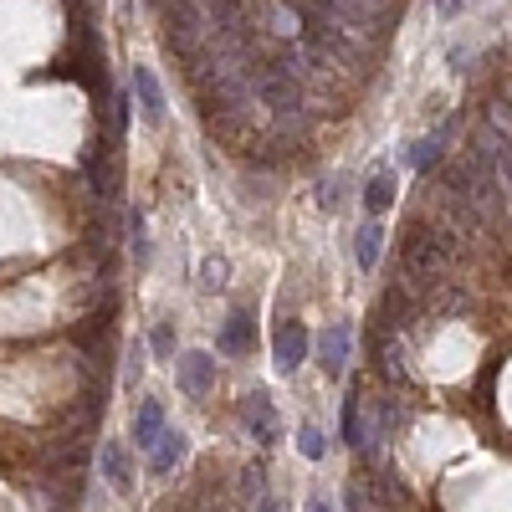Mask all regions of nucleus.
<instances>
[{
  "mask_svg": "<svg viewBox=\"0 0 512 512\" xmlns=\"http://www.w3.org/2000/svg\"><path fill=\"white\" fill-rule=\"evenodd\" d=\"M313 359H318V369H323L328 379H344L349 364H354V323H349V318L328 323V328L313 338Z\"/></svg>",
  "mask_w": 512,
  "mask_h": 512,
  "instance_id": "1",
  "label": "nucleus"
},
{
  "mask_svg": "<svg viewBox=\"0 0 512 512\" xmlns=\"http://www.w3.org/2000/svg\"><path fill=\"white\" fill-rule=\"evenodd\" d=\"M308 359H313V333L297 323V318H287V323L277 328V338H272V364H277V374L292 379Z\"/></svg>",
  "mask_w": 512,
  "mask_h": 512,
  "instance_id": "2",
  "label": "nucleus"
},
{
  "mask_svg": "<svg viewBox=\"0 0 512 512\" xmlns=\"http://www.w3.org/2000/svg\"><path fill=\"white\" fill-rule=\"evenodd\" d=\"M241 420H246V431L256 446H277L282 441V420H277V400L267 390H251L241 400Z\"/></svg>",
  "mask_w": 512,
  "mask_h": 512,
  "instance_id": "3",
  "label": "nucleus"
},
{
  "mask_svg": "<svg viewBox=\"0 0 512 512\" xmlns=\"http://www.w3.org/2000/svg\"><path fill=\"white\" fill-rule=\"evenodd\" d=\"M456 236L451 231H410V246H405V272H436L446 256H451Z\"/></svg>",
  "mask_w": 512,
  "mask_h": 512,
  "instance_id": "4",
  "label": "nucleus"
},
{
  "mask_svg": "<svg viewBox=\"0 0 512 512\" xmlns=\"http://www.w3.org/2000/svg\"><path fill=\"white\" fill-rule=\"evenodd\" d=\"M128 93H134V113H139L149 128H164V118H169V98H164L159 77H154L149 67H134V77H128Z\"/></svg>",
  "mask_w": 512,
  "mask_h": 512,
  "instance_id": "5",
  "label": "nucleus"
},
{
  "mask_svg": "<svg viewBox=\"0 0 512 512\" xmlns=\"http://www.w3.org/2000/svg\"><path fill=\"white\" fill-rule=\"evenodd\" d=\"M175 379H180V390L190 400H205L210 390H216V354H205V349H190L175 359Z\"/></svg>",
  "mask_w": 512,
  "mask_h": 512,
  "instance_id": "6",
  "label": "nucleus"
},
{
  "mask_svg": "<svg viewBox=\"0 0 512 512\" xmlns=\"http://www.w3.org/2000/svg\"><path fill=\"white\" fill-rule=\"evenodd\" d=\"M185 456H190V436L180 431V425H164L154 451H149V477H169Z\"/></svg>",
  "mask_w": 512,
  "mask_h": 512,
  "instance_id": "7",
  "label": "nucleus"
},
{
  "mask_svg": "<svg viewBox=\"0 0 512 512\" xmlns=\"http://www.w3.org/2000/svg\"><path fill=\"white\" fill-rule=\"evenodd\" d=\"M98 472H103V482H108L113 497H128V492H134V466H128V446H123V441H103Z\"/></svg>",
  "mask_w": 512,
  "mask_h": 512,
  "instance_id": "8",
  "label": "nucleus"
},
{
  "mask_svg": "<svg viewBox=\"0 0 512 512\" xmlns=\"http://www.w3.org/2000/svg\"><path fill=\"white\" fill-rule=\"evenodd\" d=\"M446 139H451V128H436V134H425V139H410V144L400 149V164H405V169H415V175H431V169L441 164Z\"/></svg>",
  "mask_w": 512,
  "mask_h": 512,
  "instance_id": "9",
  "label": "nucleus"
},
{
  "mask_svg": "<svg viewBox=\"0 0 512 512\" xmlns=\"http://www.w3.org/2000/svg\"><path fill=\"white\" fill-rule=\"evenodd\" d=\"M395 190H400L395 169H390V164H384V169H374V175L364 180V190H359V205H364V216H384V210L395 205Z\"/></svg>",
  "mask_w": 512,
  "mask_h": 512,
  "instance_id": "10",
  "label": "nucleus"
},
{
  "mask_svg": "<svg viewBox=\"0 0 512 512\" xmlns=\"http://www.w3.org/2000/svg\"><path fill=\"white\" fill-rule=\"evenodd\" d=\"M164 425H169L164 400H139V405H134V451H144V456H149Z\"/></svg>",
  "mask_w": 512,
  "mask_h": 512,
  "instance_id": "11",
  "label": "nucleus"
},
{
  "mask_svg": "<svg viewBox=\"0 0 512 512\" xmlns=\"http://www.w3.org/2000/svg\"><path fill=\"white\" fill-rule=\"evenodd\" d=\"M379 256H384V221L369 216L354 231V262H359V272H379Z\"/></svg>",
  "mask_w": 512,
  "mask_h": 512,
  "instance_id": "12",
  "label": "nucleus"
},
{
  "mask_svg": "<svg viewBox=\"0 0 512 512\" xmlns=\"http://www.w3.org/2000/svg\"><path fill=\"white\" fill-rule=\"evenodd\" d=\"M405 425V410H400V400H374V410H369V441H395V431Z\"/></svg>",
  "mask_w": 512,
  "mask_h": 512,
  "instance_id": "13",
  "label": "nucleus"
},
{
  "mask_svg": "<svg viewBox=\"0 0 512 512\" xmlns=\"http://www.w3.org/2000/svg\"><path fill=\"white\" fill-rule=\"evenodd\" d=\"M251 323H256L251 313H231V318H226V328L216 333V349H221V354H231V359H236V354H246V349H251Z\"/></svg>",
  "mask_w": 512,
  "mask_h": 512,
  "instance_id": "14",
  "label": "nucleus"
},
{
  "mask_svg": "<svg viewBox=\"0 0 512 512\" xmlns=\"http://www.w3.org/2000/svg\"><path fill=\"white\" fill-rule=\"evenodd\" d=\"M123 226H128V246H134V262H139V267H149V256H154V246H149L144 216H139V210H128V216H123Z\"/></svg>",
  "mask_w": 512,
  "mask_h": 512,
  "instance_id": "15",
  "label": "nucleus"
},
{
  "mask_svg": "<svg viewBox=\"0 0 512 512\" xmlns=\"http://www.w3.org/2000/svg\"><path fill=\"white\" fill-rule=\"evenodd\" d=\"M338 441L344 446H364V425H359V395H344V425H338Z\"/></svg>",
  "mask_w": 512,
  "mask_h": 512,
  "instance_id": "16",
  "label": "nucleus"
},
{
  "mask_svg": "<svg viewBox=\"0 0 512 512\" xmlns=\"http://www.w3.org/2000/svg\"><path fill=\"white\" fill-rule=\"evenodd\" d=\"M344 200H349V175H323L318 180V205L323 210H338Z\"/></svg>",
  "mask_w": 512,
  "mask_h": 512,
  "instance_id": "17",
  "label": "nucleus"
},
{
  "mask_svg": "<svg viewBox=\"0 0 512 512\" xmlns=\"http://www.w3.org/2000/svg\"><path fill=\"white\" fill-rule=\"evenodd\" d=\"M297 451H303L308 461H323V456H328V436L318 431V425L303 420V425H297Z\"/></svg>",
  "mask_w": 512,
  "mask_h": 512,
  "instance_id": "18",
  "label": "nucleus"
},
{
  "mask_svg": "<svg viewBox=\"0 0 512 512\" xmlns=\"http://www.w3.org/2000/svg\"><path fill=\"white\" fill-rule=\"evenodd\" d=\"M246 492H251L256 512H282V502L272 497V487H267V477H262V472H246Z\"/></svg>",
  "mask_w": 512,
  "mask_h": 512,
  "instance_id": "19",
  "label": "nucleus"
},
{
  "mask_svg": "<svg viewBox=\"0 0 512 512\" xmlns=\"http://www.w3.org/2000/svg\"><path fill=\"white\" fill-rule=\"evenodd\" d=\"M149 349H154V359H175V323H154L149 328Z\"/></svg>",
  "mask_w": 512,
  "mask_h": 512,
  "instance_id": "20",
  "label": "nucleus"
},
{
  "mask_svg": "<svg viewBox=\"0 0 512 512\" xmlns=\"http://www.w3.org/2000/svg\"><path fill=\"white\" fill-rule=\"evenodd\" d=\"M226 272H231V267L221 262V256H205V262H200V287H205V292H221V287H226Z\"/></svg>",
  "mask_w": 512,
  "mask_h": 512,
  "instance_id": "21",
  "label": "nucleus"
},
{
  "mask_svg": "<svg viewBox=\"0 0 512 512\" xmlns=\"http://www.w3.org/2000/svg\"><path fill=\"white\" fill-rule=\"evenodd\" d=\"M139 374H144V349H134V354H128V364H123V384H128V390L139 384Z\"/></svg>",
  "mask_w": 512,
  "mask_h": 512,
  "instance_id": "22",
  "label": "nucleus"
},
{
  "mask_svg": "<svg viewBox=\"0 0 512 512\" xmlns=\"http://www.w3.org/2000/svg\"><path fill=\"white\" fill-rule=\"evenodd\" d=\"M446 62H451V72H466V67H472V52H466V47H451Z\"/></svg>",
  "mask_w": 512,
  "mask_h": 512,
  "instance_id": "23",
  "label": "nucleus"
},
{
  "mask_svg": "<svg viewBox=\"0 0 512 512\" xmlns=\"http://www.w3.org/2000/svg\"><path fill=\"white\" fill-rule=\"evenodd\" d=\"M436 11L451 21V16H461V11H466V0H436Z\"/></svg>",
  "mask_w": 512,
  "mask_h": 512,
  "instance_id": "24",
  "label": "nucleus"
},
{
  "mask_svg": "<svg viewBox=\"0 0 512 512\" xmlns=\"http://www.w3.org/2000/svg\"><path fill=\"white\" fill-rule=\"evenodd\" d=\"M308 512H333V497H328V492H313V497H308Z\"/></svg>",
  "mask_w": 512,
  "mask_h": 512,
  "instance_id": "25",
  "label": "nucleus"
},
{
  "mask_svg": "<svg viewBox=\"0 0 512 512\" xmlns=\"http://www.w3.org/2000/svg\"><path fill=\"white\" fill-rule=\"evenodd\" d=\"M431 6H436V0H431Z\"/></svg>",
  "mask_w": 512,
  "mask_h": 512,
  "instance_id": "26",
  "label": "nucleus"
}]
</instances>
